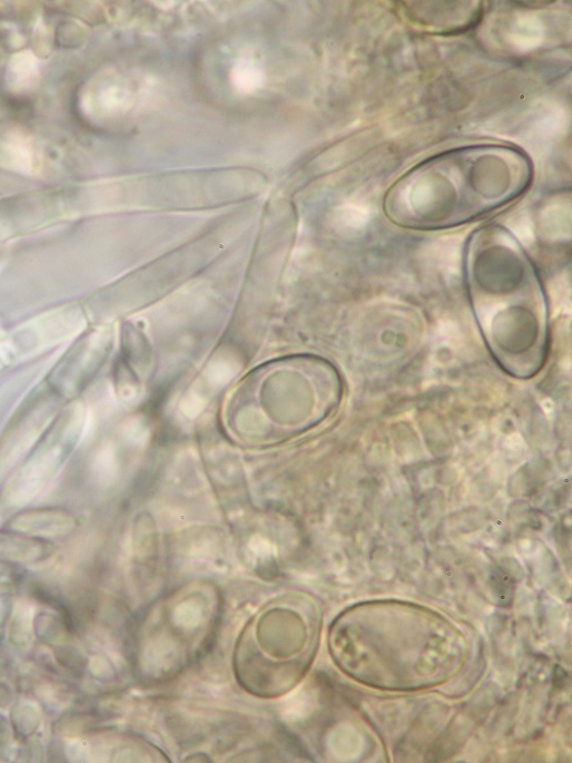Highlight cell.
I'll use <instances>...</instances> for the list:
<instances>
[{
    "label": "cell",
    "mask_w": 572,
    "mask_h": 763,
    "mask_svg": "<svg viewBox=\"0 0 572 763\" xmlns=\"http://www.w3.org/2000/svg\"><path fill=\"white\" fill-rule=\"evenodd\" d=\"M10 724L14 737L20 742H27L42 725V717L32 703L17 702L11 707Z\"/></svg>",
    "instance_id": "52a82bcc"
},
{
    "label": "cell",
    "mask_w": 572,
    "mask_h": 763,
    "mask_svg": "<svg viewBox=\"0 0 572 763\" xmlns=\"http://www.w3.org/2000/svg\"><path fill=\"white\" fill-rule=\"evenodd\" d=\"M9 530L45 539L61 537L73 530V515L62 509L29 510L12 518Z\"/></svg>",
    "instance_id": "5b68a950"
},
{
    "label": "cell",
    "mask_w": 572,
    "mask_h": 763,
    "mask_svg": "<svg viewBox=\"0 0 572 763\" xmlns=\"http://www.w3.org/2000/svg\"><path fill=\"white\" fill-rule=\"evenodd\" d=\"M12 612V596L9 590L0 588V637L4 632L6 625Z\"/></svg>",
    "instance_id": "7c38bea8"
},
{
    "label": "cell",
    "mask_w": 572,
    "mask_h": 763,
    "mask_svg": "<svg viewBox=\"0 0 572 763\" xmlns=\"http://www.w3.org/2000/svg\"><path fill=\"white\" fill-rule=\"evenodd\" d=\"M34 634L39 640L47 645H58L71 633L61 617L50 613H39L32 620Z\"/></svg>",
    "instance_id": "ba28073f"
},
{
    "label": "cell",
    "mask_w": 572,
    "mask_h": 763,
    "mask_svg": "<svg viewBox=\"0 0 572 763\" xmlns=\"http://www.w3.org/2000/svg\"><path fill=\"white\" fill-rule=\"evenodd\" d=\"M526 153L506 144H477L436 154L388 189L384 213L414 231L460 227L514 203L533 183Z\"/></svg>",
    "instance_id": "7a4b0ae2"
},
{
    "label": "cell",
    "mask_w": 572,
    "mask_h": 763,
    "mask_svg": "<svg viewBox=\"0 0 572 763\" xmlns=\"http://www.w3.org/2000/svg\"><path fill=\"white\" fill-rule=\"evenodd\" d=\"M53 542L45 538L7 530L0 531V561L10 565H36L52 557Z\"/></svg>",
    "instance_id": "8992f818"
},
{
    "label": "cell",
    "mask_w": 572,
    "mask_h": 763,
    "mask_svg": "<svg viewBox=\"0 0 572 763\" xmlns=\"http://www.w3.org/2000/svg\"><path fill=\"white\" fill-rule=\"evenodd\" d=\"M469 301L481 335L504 372L538 375L549 353V305L539 271L504 226L476 229L464 261Z\"/></svg>",
    "instance_id": "6da1fadb"
},
{
    "label": "cell",
    "mask_w": 572,
    "mask_h": 763,
    "mask_svg": "<svg viewBox=\"0 0 572 763\" xmlns=\"http://www.w3.org/2000/svg\"><path fill=\"white\" fill-rule=\"evenodd\" d=\"M402 3L405 17L436 35H457L476 27L483 17L480 2Z\"/></svg>",
    "instance_id": "277c9868"
},
{
    "label": "cell",
    "mask_w": 572,
    "mask_h": 763,
    "mask_svg": "<svg viewBox=\"0 0 572 763\" xmlns=\"http://www.w3.org/2000/svg\"><path fill=\"white\" fill-rule=\"evenodd\" d=\"M58 663L70 672H78L81 667L80 655L70 646H59L55 650Z\"/></svg>",
    "instance_id": "30bf717a"
},
{
    "label": "cell",
    "mask_w": 572,
    "mask_h": 763,
    "mask_svg": "<svg viewBox=\"0 0 572 763\" xmlns=\"http://www.w3.org/2000/svg\"><path fill=\"white\" fill-rule=\"evenodd\" d=\"M13 703V694L4 682L0 681V708H8Z\"/></svg>",
    "instance_id": "4fadbf2b"
},
{
    "label": "cell",
    "mask_w": 572,
    "mask_h": 763,
    "mask_svg": "<svg viewBox=\"0 0 572 763\" xmlns=\"http://www.w3.org/2000/svg\"><path fill=\"white\" fill-rule=\"evenodd\" d=\"M29 616L26 613L20 612L17 618L13 620L11 626V638L13 644L18 647L27 646L30 639V627L28 624Z\"/></svg>",
    "instance_id": "9c48e42d"
},
{
    "label": "cell",
    "mask_w": 572,
    "mask_h": 763,
    "mask_svg": "<svg viewBox=\"0 0 572 763\" xmlns=\"http://www.w3.org/2000/svg\"><path fill=\"white\" fill-rule=\"evenodd\" d=\"M12 727L10 721L0 714V757H6L12 744Z\"/></svg>",
    "instance_id": "8fae6325"
},
{
    "label": "cell",
    "mask_w": 572,
    "mask_h": 763,
    "mask_svg": "<svg viewBox=\"0 0 572 763\" xmlns=\"http://www.w3.org/2000/svg\"><path fill=\"white\" fill-rule=\"evenodd\" d=\"M283 598L262 610L241 632L234 656L240 687L262 698L293 691L304 677L313 640L307 612Z\"/></svg>",
    "instance_id": "3957f363"
}]
</instances>
